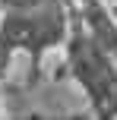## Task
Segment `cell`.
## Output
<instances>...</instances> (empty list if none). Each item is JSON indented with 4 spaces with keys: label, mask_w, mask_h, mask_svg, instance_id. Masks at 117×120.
Wrapping results in <instances>:
<instances>
[{
    "label": "cell",
    "mask_w": 117,
    "mask_h": 120,
    "mask_svg": "<svg viewBox=\"0 0 117 120\" xmlns=\"http://www.w3.org/2000/svg\"><path fill=\"white\" fill-rule=\"evenodd\" d=\"M67 70L86 92L89 104L98 117H117V66L114 54H108L86 29L73 6V22L67 38Z\"/></svg>",
    "instance_id": "cell-1"
},
{
    "label": "cell",
    "mask_w": 117,
    "mask_h": 120,
    "mask_svg": "<svg viewBox=\"0 0 117 120\" xmlns=\"http://www.w3.org/2000/svg\"><path fill=\"white\" fill-rule=\"evenodd\" d=\"M70 22H73V3L67 0H41L32 10L3 13L0 32L13 41V48L32 57V79L41 70V60L48 51L67 44Z\"/></svg>",
    "instance_id": "cell-2"
},
{
    "label": "cell",
    "mask_w": 117,
    "mask_h": 120,
    "mask_svg": "<svg viewBox=\"0 0 117 120\" xmlns=\"http://www.w3.org/2000/svg\"><path fill=\"white\" fill-rule=\"evenodd\" d=\"M76 16H79L82 29L108 54L117 57V19H114V10L105 6V0H76Z\"/></svg>",
    "instance_id": "cell-3"
},
{
    "label": "cell",
    "mask_w": 117,
    "mask_h": 120,
    "mask_svg": "<svg viewBox=\"0 0 117 120\" xmlns=\"http://www.w3.org/2000/svg\"><path fill=\"white\" fill-rule=\"evenodd\" d=\"M13 54H16V48H13V41L0 32V82L6 79V73H10L13 66Z\"/></svg>",
    "instance_id": "cell-4"
},
{
    "label": "cell",
    "mask_w": 117,
    "mask_h": 120,
    "mask_svg": "<svg viewBox=\"0 0 117 120\" xmlns=\"http://www.w3.org/2000/svg\"><path fill=\"white\" fill-rule=\"evenodd\" d=\"M41 0H0V13H13V10H32Z\"/></svg>",
    "instance_id": "cell-5"
},
{
    "label": "cell",
    "mask_w": 117,
    "mask_h": 120,
    "mask_svg": "<svg viewBox=\"0 0 117 120\" xmlns=\"http://www.w3.org/2000/svg\"><path fill=\"white\" fill-rule=\"evenodd\" d=\"M111 10H114V19H117V0H114V6H111Z\"/></svg>",
    "instance_id": "cell-6"
},
{
    "label": "cell",
    "mask_w": 117,
    "mask_h": 120,
    "mask_svg": "<svg viewBox=\"0 0 117 120\" xmlns=\"http://www.w3.org/2000/svg\"><path fill=\"white\" fill-rule=\"evenodd\" d=\"M67 3H76V0H67Z\"/></svg>",
    "instance_id": "cell-7"
}]
</instances>
